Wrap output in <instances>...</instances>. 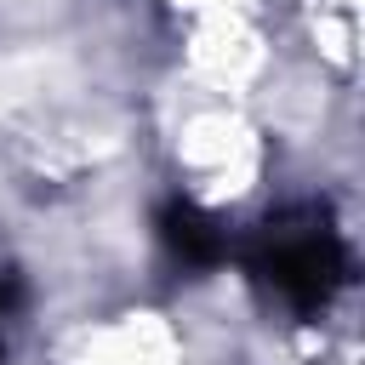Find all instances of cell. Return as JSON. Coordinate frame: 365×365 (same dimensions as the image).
<instances>
[{"label": "cell", "instance_id": "2", "mask_svg": "<svg viewBox=\"0 0 365 365\" xmlns=\"http://www.w3.org/2000/svg\"><path fill=\"white\" fill-rule=\"evenodd\" d=\"M165 240L188 257V262H217L222 257V228L211 222V217H200L188 200H177V205H165Z\"/></svg>", "mask_w": 365, "mask_h": 365}, {"label": "cell", "instance_id": "1", "mask_svg": "<svg viewBox=\"0 0 365 365\" xmlns=\"http://www.w3.org/2000/svg\"><path fill=\"white\" fill-rule=\"evenodd\" d=\"M257 268H262V279H268L291 308H319V302L336 291L348 257H342V245H336V234H331L325 222H291V228H274V234L262 240Z\"/></svg>", "mask_w": 365, "mask_h": 365}]
</instances>
